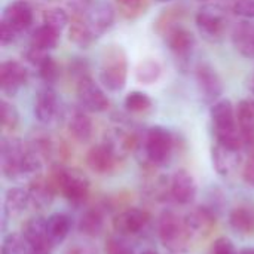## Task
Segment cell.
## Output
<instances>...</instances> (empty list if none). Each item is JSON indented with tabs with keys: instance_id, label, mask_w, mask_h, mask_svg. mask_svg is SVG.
<instances>
[{
	"instance_id": "6da1fadb",
	"label": "cell",
	"mask_w": 254,
	"mask_h": 254,
	"mask_svg": "<svg viewBox=\"0 0 254 254\" xmlns=\"http://www.w3.org/2000/svg\"><path fill=\"white\" fill-rule=\"evenodd\" d=\"M158 235L162 246L174 254L186 253L193 240L185 217L179 216L173 210H167L159 216Z\"/></svg>"
},
{
	"instance_id": "7a4b0ae2",
	"label": "cell",
	"mask_w": 254,
	"mask_h": 254,
	"mask_svg": "<svg viewBox=\"0 0 254 254\" xmlns=\"http://www.w3.org/2000/svg\"><path fill=\"white\" fill-rule=\"evenodd\" d=\"M57 192H60L67 201L73 204H82L91 189L88 176L77 168H65L63 165H54L49 174Z\"/></svg>"
},
{
	"instance_id": "3957f363",
	"label": "cell",
	"mask_w": 254,
	"mask_h": 254,
	"mask_svg": "<svg viewBox=\"0 0 254 254\" xmlns=\"http://www.w3.org/2000/svg\"><path fill=\"white\" fill-rule=\"evenodd\" d=\"M128 77V60L122 46H106L100 64V82L112 92H119L125 88Z\"/></svg>"
},
{
	"instance_id": "277c9868",
	"label": "cell",
	"mask_w": 254,
	"mask_h": 254,
	"mask_svg": "<svg viewBox=\"0 0 254 254\" xmlns=\"http://www.w3.org/2000/svg\"><path fill=\"white\" fill-rule=\"evenodd\" d=\"M140 147H143L146 165L164 167L173 156L174 137L167 128L156 125L146 131Z\"/></svg>"
},
{
	"instance_id": "5b68a950",
	"label": "cell",
	"mask_w": 254,
	"mask_h": 254,
	"mask_svg": "<svg viewBox=\"0 0 254 254\" xmlns=\"http://www.w3.org/2000/svg\"><path fill=\"white\" fill-rule=\"evenodd\" d=\"M28 144L15 137H3L0 144L1 173L9 180H25V159Z\"/></svg>"
},
{
	"instance_id": "8992f818",
	"label": "cell",
	"mask_w": 254,
	"mask_h": 254,
	"mask_svg": "<svg viewBox=\"0 0 254 254\" xmlns=\"http://www.w3.org/2000/svg\"><path fill=\"white\" fill-rule=\"evenodd\" d=\"M210 118L213 122L216 140H225L240 132V127L237 122V110L229 100L220 98L219 101L211 104Z\"/></svg>"
},
{
	"instance_id": "52a82bcc",
	"label": "cell",
	"mask_w": 254,
	"mask_h": 254,
	"mask_svg": "<svg viewBox=\"0 0 254 254\" xmlns=\"http://www.w3.org/2000/svg\"><path fill=\"white\" fill-rule=\"evenodd\" d=\"M196 27L199 33L207 39V40H219L226 27V15L225 10L217 6V4H205L202 6L196 16H195Z\"/></svg>"
},
{
	"instance_id": "ba28073f",
	"label": "cell",
	"mask_w": 254,
	"mask_h": 254,
	"mask_svg": "<svg viewBox=\"0 0 254 254\" xmlns=\"http://www.w3.org/2000/svg\"><path fill=\"white\" fill-rule=\"evenodd\" d=\"M76 94H77L79 107L88 113H101V112L107 110V107L110 104L106 92L101 89V86L98 83L94 82V79L91 76L77 82Z\"/></svg>"
},
{
	"instance_id": "9c48e42d",
	"label": "cell",
	"mask_w": 254,
	"mask_h": 254,
	"mask_svg": "<svg viewBox=\"0 0 254 254\" xmlns=\"http://www.w3.org/2000/svg\"><path fill=\"white\" fill-rule=\"evenodd\" d=\"M195 79L198 92L205 103L214 104L220 100V95L223 94V83L213 65L208 63H199L195 70Z\"/></svg>"
},
{
	"instance_id": "30bf717a",
	"label": "cell",
	"mask_w": 254,
	"mask_h": 254,
	"mask_svg": "<svg viewBox=\"0 0 254 254\" xmlns=\"http://www.w3.org/2000/svg\"><path fill=\"white\" fill-rule=\"evenodd\" d=\"M150 222V214L146 210L128 207L119 211L113 217V229L121 237H132L144 231V228Z\"/></svg>"
},
{
	"instance_id": "8fae6325",
	"label": "cell",
	"mask_w": 254,
	"mask_h": 254,
	"mask_svg": "<svg viewBox=\"0 0 254 254\" xmlns=\"http://www.w3.org/2000/svg\"><path fill=\"white\" fill-rule=\"evenodd\" d=\"M61 103L51 85L42 86L34 100V115L42 124H52L60 115Z\"/></svg>"
},
{
	"instance_id": "7c38bea8",
	"label": "cell",
	"mask_w": 254,
	"mask_h": 254,
	"mask_svg": "<svg viewBox=\"0 0 254 254\" xmlns=\"http://www.w3.org/2000/svg\"><path fill=\"white\" fill-rule=\"evenodd\" d=\"M171 199L180 205H189L196 196V182L188 170H177L170 180Z\"/></svg>"
},
{
	"instance_id": "4fadbf2b",
	"label": "cell",
	"mask_w": 254,
	"mask_h": 254,
	"mask_svg": "<svg viewBox=\"0 0 254 254\" xmlns=\"http://www.w3.org/2000/svg\"><path fill=\"white\" fill-rule=\"evenodd\" d=\"M192 238H207L216 228L217 216L208 207H195L185 216Z\"/></svg>"
},
{
	"instance_id": "5bb4252c",
	"label": "cell",
	"mask_w": 254,
	"mask_h": 254,
	"mask_svg": "<svg viewBox=\"0 0 254 254\" xmlns=\"http://www.w3.org/2000/svg\"><path fill=\"white\" fill-rule=\"evenodd\" d=\"M25 67L13 60L3 61L0 65V86L1 91L7 95H15L27 82Z\"/></svg>"
},
{
	"instance_id": "9a60e30c",
	"label": "cell",
	"mask_w": 254,
	"mask_h": 254,
	"mask_svg": "<svg viewBox=\"0 0 254 254\" xmlns=\"http://www.w3.org/2000/svg\"><path fill=\"white\" fill-rule=\"evenodd\" d=\"M119 162L121 161L104 143L92 146L86 153V165L91 171L100 176H107L113 173Z\"/></svg>"
},
{
	"instance_id": "2e32d148",
	"label": "cell",
	"mask_w": 254,
	"mask_h": 254,
	"mask_svg": "<svg viewBox=\"0 0 254 254\" xmlns=\"http://www.w3.org/2000/svg\"><path fill=\"white\" fill-rule=\"evenodd\" d=\"M1 21L9 24L16 33L24 31L33 24V7L25 0H13L4 7Z\"/></svg>"
},
{
	"instance_id": "e0dca14e",
	"label": "cell",
	"mask_w": 254,
	"mask_h": 254,
	"mask_svg": "<svg viewBox=\"0 0 254 254\" xmlns=\"http://www.w3.org/2000/svg\"><path fill=\"white\" fill-rule=\"evenodd\" d=\"M27 190H28V195H30L31 205L34 208H37V210L48 208L54 202L55 195L58 193L54 183L51 182V179L43 177V176H39V177L33 179L30 182V186H28Z\"/></svg>"
},
{
	"instance_id": "ac0fdd59",
	"label": "cell",
	"mask_w": 254,
	"mask_h": 254,
	"mask_svg": "<svg viewBox=\"0 0 254 254\" xmlns=\"http://www.w3.org/2000/svg\"><path fill=\"white\" fill-rule=\"evenodd\" d=\"M211 159H213L214 170L223 177H228L232 173H235L237 168L241 164L240 150L229 149V147H226V146H223L220 143H216V146H213Z\"/></svg>"
},
{
	"instance_id": "d6986e66",
	"label": "cell",
	"mask_w": 254,
	"mask_h": 254,
	"mask_svg": "<svg viewBox=\"0 0 254 254\" xmlns=\"http://www.w3.org/2000/svg\"><path fill=\"white\" fill-rule=\"evenodd\" d=\"M164 37L171 52H174L177 57H188L195 48V36L180 24L173 27Z\"/></svg>"
},
{
	"instance_id": "ffe728a7",
	"label": "cell",
	"mask_w": 254,
	"mask_h": 254,
	"mask_svg": "<svg viewBox=\"0 0 254 254\" xmlns=\"http://www.w3.org/2000/svg\"><path fill=\"white\" fill-rule=\"evenodd\" d=\"M106 213H107V208L104 204L86 210L79 220V232L89 238H95L101 235V232L104 231Z\"/></svg>"
},
{
	"instance_id": "44dd1931",
	"label": "cell",
	"mask_w": 254,
	"mask_h": 254,
	"mask_svg": "<svg viewBox=\"0 0 254 254\" xmlns=\"http://www.w3.org/2000/svg\"><path fill=\"white\" fill-rule=\"evenodd\" d=\"M22 235L27 240V243L30 246V250L40 249V247H48V246L55 247L51 243V240L48 237V232H46V219H43L40 216L30 217L25 222V225L22 228Z\"/></svg>"
},
{
	"instance_id": "7402d4cb",
	"label": "cell",
	"mask_w": 254,
	"mask_h": 254,
	"mask_svg": "<svg viewBox=\"0 0 254 254\" xmlns=\"http://www.w3.org/2000/svg\"><path fill=\"white\" fill-rule=\"evenodd\" d=\"M67 129L77 143H88L94 134V125L91 118L88 116V112L80 107L74 110L68 118Z\"/></svg>"
},
{
	"instance_id": "603a6c76",
	"label": "cell",
	"mask_w": 254,
	"mask_h": 254,
	"mask_svg": "<svg viewBox=\"0 0 254 254\" xmlns=\"http://www.w3.org/2000/svg\"><path fill=\"white\" fill-rule=\"evenodd\" d=\"M115 16H116V12L112 4L104 3V1H97L86 18L89 24L92 25L95 34L101 36L113 27Z\"/></svg>"
},
{
	"instance_id": "cb8c5ba5",
	"label": "cell",
	"mask_w": 254,
	"mask_h": 254,
	"mask_svg": "<svg viewBox=\"0 0 254 254\" xmlns=\"http://www.w3.org/2000/svg\"><path fill=\"white\" fill-rule=\"evenodd\" d=\"M68 37L79 48H89L98 37L88 18H71L68 24Z\"/></svg>"
},
{
	"instance_id": "d4e9b609",
	"label": "cell",
	"mask_w": 254,
	"mask_h": 254,
	"mask_svg": "<svg viewBox=\"0 0 254 254\" xmlns=\"http://www.w3.org/2000/svg\"><path fill=\"white\" fill-rule=\"evenodd\" d=\"M229 225L243 237L254 235V210L247 205L235 207L229 213Z\"/></svg>"
},
{
	"instance_id": "484cf974",
	"label": "cell",
	"mask_w": 254,
	"mask_h": 254,
	"mask_svg": "<svg viewBox=\"0 0 254 254\" xmlns=\"http://www.w3.org/2000/svg\"><path fill=\"white\" fill-rule=\"evenodd\" d=\"M31 205L28 190L21 188H12L4 196V217H18Z\"/></svg>"
},
{
	"instance_id": "4316f807",
	"label": "cell",
	"mask_w": 254,
	"mask_h": 254,
	"mask_svg": "<svg viewBox=\"0 0 254 254\" xmlns=\"http://www.w3.org/2000/svg\"><path fill=\"white\" fill-rule=\"evenodd\" d=\"M71 231V219L64 213H55L46 219V232L54 246L61 244Z\"/></svg>"
},
{
	"instance_id": "83f0119b",
	"label": "cell",
	"mask_w": 254,
	"mask_h": 254,
	"mask_svg": "<svg viewBox=\"0 0 254 254\" xmlns=\"http://www.w3.org/2000/svg\"><path fill=\"white\" fill-rule=\"evenodd\" d=\"M235 48L247 58H254V24L240 22L232 36Z\"/></svg>"
},
{
	"instance_id": "f1b7e54d",
	"label": "cell",
	"mask_w": 254,
	"mask_h": 254,
	"mask_svg": "<svg viewBox=\"0 0 254 254\" xmlns=\"http://www.w3.org/2000/svg\"><path fill=\"white\" fill-rule=\"evenodd\" d=\"M58 40H60V31L43 24L33 31L31 39H30V46L49 52L58 45Z\"/></svg>"
},
{
	"instance_id": "f546056e",
	"label": "cell",
	"mask_w": 254,
	"mask_h": 254,
	"mask_svg": "<svg viewBox=\"0 0 254 254\" xmlns=\"http://www.w3.org/2000/svg\"><path fill=\"white\" fill-rule=\"evenodd\" d=\"M161 73H162V67L159 64V61H156L153 58L141 60L135 67V79H137V82H140L143 85L155 83L159 79Z\"/></svg>"
},
{
	"instance_id": "4dcf8cb0",
	"label": "cell",
	"mask_w": 254,
	"mask_h": 254,
	"mask_svg": "<svg viewBox=\"0 0 254 254\" xmlns=\"http://www.w3.org/2000/svg\"><path fill=\"white\" fill-rule=\"evenodd\" d=\"M28 147L36 155H39L43 159V162L52 159V156L55 155V144H54L51 135L46 134V132H43V131H36L31 135L30 143H28Z\"/></svg>"
},
{
	"instance_id": "1f68e13d",
	"label": "cell",
	"mask_w": 254,
	"mask_h": 254,
	"mask_svg": "<svg viewBox=\"0 0 254 254\" xmlns=\"http://www.w3.org/2000/svg\"><path fill=\"white\" fill-rule=\"evenodd\" d=\"M116 3H118L119 13L125 19H137L138 16L144 15L146 10L149 9L147 0H124Z\"/></svg>"
},
{
	"instance_id": "d6a6232c",
	"label": "cell",
	"mask_w": 254,
	"mask_h": 254,
	"mask_svg": "<svg viewBox=\"0 0 254 254\" xmlns=\"http://www.w3.org/2000/svg\"><path fill=\"white\" fill-rule=\"evenodd\" d=\"M1 254H30V246L24 235L13 232L4 237L1 244Z\"/></svg>"
},
{
	"instance_id": "836d02e7",
	"label": "cell",
	"mask_w": 254,
	"mask_h": 254,
	"mask_svg": "<svg viewBox=\"0 0 254 254\" xmlns=\"http://www.w3.org/2000/svg\"><path fill=\"white\" fill-rule=\"evenodd\" d=\"M125 107L131 113H144L152 107V98L141 91H132L125 97Z\"/></svg>"
},
{
	"instance_id": "e575fe53",
	"label": "cell",
	"mask_w": 254,
	"mask_h": 254,
	"mask_svg": "<svg viewBox=\"0 0 254 254\" xmlns=\"http://www.w3.org/2000/svg\"><path fill=\"white\" fill-rule=\"evenodd\" d=\"M43 24L61 33L70 24V16L67 10L61 7H51L43 13Z\"/></svg>"
},
{
	"instance_id": "d590c367",
	"label": "cell",
	"mask_w": 254,
	"mask_h": 254,
	"mask_svg": "<svg viewBox=\"0 0 254 254\" xmlns=\"http://www.w3.org/2000/svg\"><path fill=\"white\" fill-rule=\"evenodd\" d=\"M182 15H183V13H182V10H180L179 7H170V9L164 10V12L159 15L158 21L155 22L156 31H158L159 34L165 36L173 27L179 25V21H180V16H182Z\"/></svg>"
},
{
	"instance_id": "8d00e7d4",
	"label": "cell",
	"mask_w": 254,
	"mask_h": 254,
	"mask_svg": "<svg viewBox=\"0 0 254 254\" xmlns=\"http://www.w3.org/2000/svg\"><path fill=\"white\" fill-rule=\"evenodd\" d=\"M0 115H1V128L4 131H13L16 129L18 124H19V113L16 110V107L6 101L1 100L0 103Z\"/></svg>"
},
{
	"instance_id": "74e56055",
	"label": "cell",
	"mask_w": 254,
	"mask_h": 254,
	"mask_svg": "<svg viewBox=\"0 0 254 254\" xmlns=\"http://www.w3.org/2000/svg\"><path fill=\"white\" fill-rule=\"evenodd\" d=\"M37 68H39V76L45 82V85H52L60 76L58 64L52 57H48Z\"/></svg>"
},
{
	"instance_id": "f35d334b",
	"label": "cell",
	"mask_w": 254,
	"mask_h": 254,
	"mask_svg": "<svg viewBox=\"0 0 254 254\" xmlns=\"http://www.w3.org/2000/svg\"><path fill=\"white\" fill-rule=\"evenodd\" d=\"M97 0H67V9L71 18H86Z\"/></svg>"
},
{
	"instance_id": "ab89813d",
	"label": "cell",
	"mask_w": 254,
	"mask_h": 254,
	"mask_svg": "<svg viewBox=\"0 0 254 254\" xmlns=\"http://www.w3.org/2000/svg\"><path fill=\"white\" fill-rule=\"evenodd\" d=\"M106 254H135L125 237H110L106 243Z\"/></svg>"
},
{
	"instance_id": "60d3db41",
	"label": "cell",
	"mask_w": 254,
	"mask_h": 254,
	"mask_svg": "<svg viewBox=\"0 0 254 254\" xmlns=\"http://www.w3.org/2000/svg\"><path fill=\"white\" fill-rule=\"evenodd\" d=\"M68 73L76 83L85 77H89V64L85 58H73L68 64Z\"/></svg>"
},
{
	"instance_id": "b9f144b4",
	"label": "cell",
	"mask_w": 254,
	"mask_h": 254,
	"mask_svg": "<svg viewBox=\"0 0 254 254\" xmlns=\"http://www.w3.org/2000/svg\"><path fill=\"white\" fill-rule=\"evenodd\" d=\"M234 12L243 18H254V0H235Z\"/></svg>"
},
{
	"instance_id": "7bdbcfd3",
	"label": "cell",
	"mask_w": 254,
	"mask_h": 254,
	"mask_svg": "<svg viewBox=\"0 0 254 254\" xmlns=\"http://www.w3.org/2000/svg\"><path fill=\"white\" fill-rule=\"evenodd\" d=\"M213 254H240L237 252L234 243L226 238V237H220L214 241L213 246Z\"/></svg>"
},
{
	"instance_id": "ee69618b",
	"label": "cell",
	"mask_w": 254,
	"mask_h": 254,
	"mask_svg": "<svg viewBox=\"0 0 254 254\" xmlns=\"http://www.w3.org/2000/svg\"><path fill=\"white\" fill-rule=\"evenodd\" d=\"M64 254H101L100 253V250L95 247V246H92V244H89V243H74V244H71Z\"/></svg>"
},
{
	"instance_id": "f6af8a7d",
	"label": "cell",
	"mask_w": 254,
	"mask_h": 254,
	"mask_svg": "<svg viewBox=\"0 0 254 254\" xmlns=\"http://www.w3.org/2000/svg\"><path fill=\"white\" fill-rule=\"evenodd\" d=\"M48 57H49V55H48L46 51L37 49V48H34V46H30V49L27 51V60H28V63H31L34 67H39Z\"/></svg>"
},
{
	"instance_id": "bcb514c9",
	"label": "cell",
	"mask_w": 254,
	"mask_h": 254,
	"mask_svg": "<svg viewBox=\"0 0 254 254\" xmlns=\"http://www.w3.org/2000/svg\"><path fill=\"white\" fill-rule=\"evenodd\" d=\"M15 36H16V31L9 24L1 21V25H0V43L3 46H7L15 40Z\"/></svg>"
},
{
	"instance_id": "7dc6e473",
	"label": "cell",
	"mask_w": 254,
	"mask_h": 254,
	"mask_svg": "<svg viewBox=\"0 0 254 254\" xmlns=\"http://www.w3.org/2000/svg\"><path fill=\"white\" fill-rule=\"evenodd\" d=\"M243 179L249 186L254 188V153L250 155V158L247 159V162L243 168Z\"/></svg>"
},
{
	"instance_id": "c3c4849f",
	"label": "cell",
	"mask_w": 254,
	"mask_h": 254,
	"mask_svg": "<svg viewBox=\"0 0 254 254\" xmlns=\"http://www.w3.org/2000/svg\"><path fill=\"white\" fill-rule=\"evenodd\" d=\"M138 254H159L153 247H147V249H144V250H141Z\"/></svg>"
},
{
	"instance_id": "681fc988",
	"label": "cell",
	"mask_w": 254,
	"mask_h": 254,
	"mask_svg": "<svg viewBox=\"0 0 254 254\" xmlns=\"http://www.w3.org/2000/svg\"><path fill=\"white\" fill-rule=\"evenodd\" d=\"M240 254H254V249H244Z\"/></svg>"
},
{
	"instance_id": "f907efd6",
	"label": "cell",
	"mask_w": 254,
	"mask_h": 254,
	"mask_svg": "<svg viewBox=\"0 0 254 254\" xmlns=\"http://www.w3.org/2000/svg\"><path fill=\"white\" fill-rule=\"evenodd\" d=\"M39 1H43V3H57L60 0H39Z\"/></svg>"
},
{
	"instance_id": "816d5d0a",
	"label": "cell",
	"mask_w": 254,
	"mask_h": 254,
	"mask_svg": "<svg viewBox=\"0 0 254 254\" xmlns=\"http://www.w3.org/2000/svg\"><path fill=\"white\" fill-rule=\"evenodd\" d=\"M252 91L254 92V76H253V80H252Z\"/></svg>"
},
{
	"instance_id": "f5cc1de1",
	"label": "cell",
	"mask_w": 254,
	"mask_h": 254,
	"mask_svg": "<svg viewBox=\"0 0 254 254\" xmlns=\"http://www.w3.org/2000/svg\"><path fill=\"white\" fill-rule=\"evenodd\" d=\"M156 1H161V3H164V1H168V0H156Z\"/></svg>"
},
{
	"instance_id": "db71d44e",
	"label": "cell",
	"mask_w": 254,
	"mask_h": 254,
	"mask_svg": "<svg viewBox=\"0 0 254 254\" xmlns=\"http://www.w3.org/2000/svg\"><path fill=\"white\" fill-rule=\"evenodd\" d=\"M198 1H207V0H198Z\"/></svg>"
},
{
	"instance_id": "11a10c76",
	"label": "cell",
	"mask_w": 254,
	"mask_h": 254,
	"mask_svg": "<svg viewBox=\"0 0 254 254\" xmlns=\"http://www.w3.org/2000/svg\"><path fill=\"white\" fill-rule=\"evenodd\" d=\"M116 1H124V0H116Z\"/></svg>"
}]
</instances>
